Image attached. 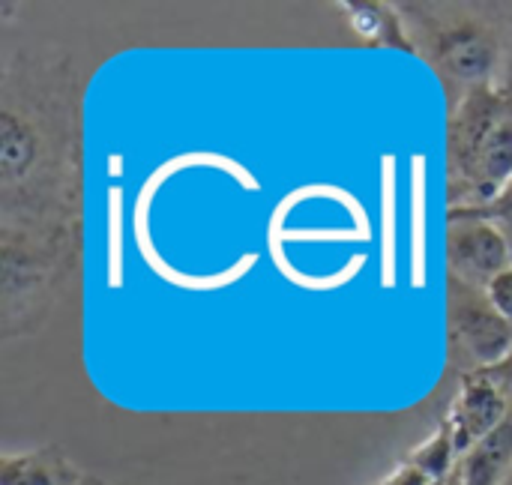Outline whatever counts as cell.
I'll return each instance as SVG.
<instances>
[{
    "mask_svg": "<svg viewBox=\"0 0 512 485\" xmlns=\"http://www.w3.org/2000/svg\"><path fill=\"white\" fill-rule=\"evenodd\" d=\"M512 471V411L498 432L465 453L450 477V485H504Z\"/></svg>",
    "mask_w": 512,
    "mask_h": 485,
    "instance_id": "30bf717a",
    "label": "cell"
},
{
    "mask_svg": "<svg viewBox=\"0 0 512 485\" xmlns=\"http://www.w3.org/2000/svg\"><path fill=\"white\" fill-rule=\"evenodd\" d=\"M489 375L501 384V390L510 396V402H512V354L504 360V363H498L495 369H489Z\"/></svg>",
    "mask_w": 512,
    "mask_h": 485,
    "instance_id": "9a60e30c",
    "label": "cell"
},
{
    "mask_svg": "<svg viewBox=\"0 0 512 485\" xmlns=\"http://www.w3.org/2000/svg\"><path fill=\"white\" fill-rule=\"evenodd\" d=\"M450 366L459 375L489 372L512 354V324L498 312L486 288L447 276Z\"/></svg>",
    "mask_w": 512,
    "mask_h": 485,
    "instance_id": "5b68a950",
    "label": "cell"
},
{
    "mask_svg": "<svg viewBox=\"0 0 512 485\" xmlns=\"http://www.w3.org/2000/svg\"><path fill=\"white\" fill-rule=\"evenodd\" d=\"M474 213H480V216H486V219H492L504 234H507V240L512 243V183L495 198V201H489L486 207H480V210H474Z\"/></svg>",
    "mask_w": 512,
    "mask_h": 485,
    "instance_id": "7c38bea8",
    "label": "cell"
},
{
    "mask_svg": "<svg viewBox=\"0 0 512 485\" xmlns=\"http://www.w3.org/2000/svg\"><path fill=\"white\" fill-rule=\"evenodd\" d=\"M72 485H111V483H105V480H99V477H93V474H87V471H84V474H81V477H78Z\"/></svg>",
    "mask_w": 512,
    "mask_h": 485,
    "instance_id": "2e32d148",
    "label": "cell"
},
{
    "mask_svg": "<svg viewBox=\"0 0 512 485\" xmlns=\"http://www.w3.org/2000/svg\"><path fill=\"white\" fill-rule=\"evenodd\" d=\"M447 276L474 288H489L512 267V243L507 234L474 210H447Z\"/></svg>",
    "mask_w": 512,
    "mask_h": 485,
    "instance_id": "8992f818",
    "label": "cell"
},
{
    "mask_svg": "<svg viewBox=\"0 0 512 485\" xmlns=\"http://www.w3.org/2000/svg\"><path fill=\"white\" fill-rule=\"evenodd\" d=\"M81 474L57 444L0 456V485H72Z\"/></svg>",
    "mask_w": 512,
    "mask_h": 485,
    "instance_id": "9c48e42d",
    "label": "cell"
},
{
    "mask_svg": "<svg viewBox=\"0 0 512 485\" xmlns=\"http://www.w3.org/2000/svg\"><path fill=\"white\" fill-rule=\"evenodd\" d=\"M486 291H489L492 303L498 306V312L512 324V267H507Z\"/></svg>",
    "mask_w": 512,
    "mask_h": 485,
    "instance_id": "5bb4252c",
    "label": "cell"
},
{
    "mask_svg": "<svg viewBox=\"0 0 512 485\" xmlns=\"http://www.w3.org/2000/svg\"><path fill=\"white\" fill-rule=\"evenodd\" d=\"M510 411V396L501 390V384L489 372L459 375V390L447 414L441 417L453 435L456 456L462 459L477 444H483L492 432H498L504 420L510 417Z\"/></svg>",
    "mask_w": 512,
    "mask_h": 485,
    "instance_id": "52a82bcc",
    "label": "cell"
},
{
    "mask_svg": "<svg viewBox=\"0 0 512 485\" xmlns=\"http://www.w3.org/2000/svg\"><path fill=\"white\" fill-rule=\"evenodd\" d=\"M512 183V78L468 90L447 114V210H480Z\"/></svg>",
    "mask_w": 512,
    "mask_h": 485,
    "instance_id": "3957f363",
    "label": "cell"
},
{
    "mask_svg": "<svg viewBox=\"0 0 512 485\" xmlns=\"http://www.w3.org/2000/svg\"><path fill=\"white\" fill-rule=\"evenodd\" d=\"M414 57L444 84L450 105L474 87L512 78V3H399Z\"/></svg>",
    "mask_w": 512,
    "mask_h": 485,
    "instance_id": "7a4b0ae2",
    "label": "cell"
},
{
    "mask_svg": "<svg viewBox=\"0 0 512 485\" xmlns=\"http://www.w3.org/2000/svg\"><path fill=\"white\" fill-rule=\"evenodd\" d=\"M375 485H450V480H432L429 474H423L417 465H411L405 459V462H399L384 480H378Z\"/></svg>",
    "mask_w": 512,
    "mask_h": 485,
    "instance_id": "4fadbf2b",
    "label": "cell"
},
{
    "mask_svg": "<svg viewBox=\"0 0 512 485\" xmlns=\"http://www.w3.org/2000/svg\"><path fill=\"white\" fill-rule=\"evenodd\" d=\"M408 462L417 465L423 474H429L432 480H450L456 465H459V456H456V447H453V435L447 429V423L441 420L438 429L408 453Z\"/></svg>",
    "mask_w": 512,
    "mask_h": 485,
    "instance_id": "8fae6325",
    "label": "cell"
},
{
    "mask_svg": "<svg viewBox=\"0 0 512 485\" xmlns=\"http://www.w3.org/2000/svg\"><path fill=\"white\" fill-rule=\"evenodd\" d=\"M81 75L54 45L0 60V231L75 237L84 225Z\"/></svg>",
    "mask_w": 512,
    "mask_h": 485,
    "instance_id": "6da1fadb",
    "label": "cell"
},
{
    "mask_svg": "<svg viewBox=\"0 0 512 485\" xmlns=\"http://www.w3.org/2000/svg\"><path fill=\"white\" fill-rule=\"evenodd\" d=\"M342 18L348 21L351 33L369 45V48H393L414 54V45L408 39L399 3H381V0H342L336 3Z\"/></svg>",
    "mask_w": 512,
    "mask_h": 485,
    "instance_id": "ba28073f",
    "label": "cell"
},
{
    "mask_svg": "<svg viewBox=\"0 0 512 485\" xmlns=\"http://www.w3.org/2000/svg\"><path fill=\"white\" fill-rule=\"evenodd\" d=\"M81 273V240L0 231V342L36 336Z\"/></svg>",
    "mask_w": 512,
    "mask_h": 485,
    "instance_id": "277c9868",
    "label": "cell"
}]
</instances>
